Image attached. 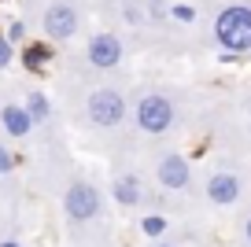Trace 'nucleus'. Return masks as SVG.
Wrapping results in <instances>:
<instances>
[{
    "label": "nucleus",
    "mask_w": 251,
    "mask_h": 247,
    "mask_svg": "<svg viewBox=\"0 0 251 247\" xmlns=\"http://www.w3.org/2000/svg\"><path fill=\"white\" fill-rule=\"evenodd\" d=\"M240 192H244V185H240L236 173H214V177L207 181V199L218 203V207H233V203L240 199Z\"/></svg>",
    "instance_id": "obj_8"
},
{
    "label": "nucleus",
    "mask_w": 251,
    "mask_h": 247,
    "mask_svg": "<svg viewBox=\"0 0 251 247\" xmlns=\"http://www.w3.org/2000/svg\"><path fill=\"white\" fill-rule=\"evenodd\" d=\"M214 41L229 52H248L251 48V8L248 4H229L214 19Z\"/></svg>",
    "instance_id": "obj_1"
},
{
    "label": "nucleus",
    "mask_w": 251,
    "mask_h": 247,
    "mask_svg": "<svg viewBox=\"0 0 251 247\" xmlns=\"http://www.w3.org/2000/svg\"><path fill=\"white\" fill-rule=\"evenodd\" d=\"M26 111H30V118H33V122H37V118L45 122V118H48V111H52V107H48V100H45L41 93H30V96H26Z\"/></svg>",
    "instance_id": "obj_11"
},
{
    "label": "nucleus",
    "mask_w": 251,
    "mask_h": 247,
    "mask_svg": "<svg viewBox=\"0 0 251 247\" xmlns=\"http://www.w3.org/2000/svg\"><path fill=\"white\" fill-rule=\"evenodd\" d=\"M115 199L122 207H137L141 203V181L137 177H118L115 181Z\"/></svg>",
    "instance_id": "obj_10"
},
{
    "label": "nucleus",
    "mask_w": 251,
    "mask_h": 247,
    "mask_svg": "<svg viewBox=\"0 0 251 247\" xmlns=\"http://www.w3.org/2000/svg\"><path fill=\"white\" fill-rule=\"evenodd\" d=\"M8 63H11V41H8V37H0V70L8 67Z\"/></svg>",
    "instance_id": "obj_14"
},
{
    "label": "nucleus",
    "mask_w": 251,
    "mask_h": 247,
    "mask_svg": "<svg viewBox=\"0 0 251 247\" xmlns=\"http://www.w3.org/2000/svg\"><path fill=\"white\" fill-rule=\"evenodd\" d=\"M85 115H89V122L100 125V129H115V125L126 118L122 93H118V89H96V93H89Z\"/></svg>",
    "instance_id": "obj_2"
},
{
    "label": "nucleus",
    "mask_w": 251,
    "mask_h": 247,
    "mask_svg": "<svg viewBox=\"0 0 251 247\" xmlns=\"http://www.w3.org/2000/svg\"><path fill=\"white\" fill-rule=\"evenodd\" d=\"M137 125H141L144 133H166L174 125V103L166 100L163 93H148L137 100Z\"/></svg>",
    "instance_id": "obj_4"
},
{
    "label": "nucleus",
    "mask_w": 251,
    "mask_h": 247,
    "mask_svg": "<svg viewBox=\"0 0 251 247\" xmlns=\"http://www.w3.org/2000/svg\"><path fill=\"white\" fill-rule=\"evenodd\" d=\"M63 210L71 222H93L100 214V188L93 181H71V188L63 192Z\"/></svg>",
    "instance_id": "obj_3"
},
{
    "label": "nucleus",
    "mask_w": 251,
    "mask_h": 247,
    "mask_svg": "<svg viewBox=\"0 0 251 247\" xmlns=\"http://www.w3.org/2000/svg\"><path fill=\"white\" fill-rule=\"evenodd\" d=\"M166 229V222L159 214H151V218H144V232H151V236H159V232Z\"/></svg>",
    "instance_id": "obj_12"
},
{
    "label": "nucleus",
    "mask_w": 251,
    "mask_h": 247,
    "mask_svg": "<svg viewBox=\"0 0 251 247\" xmlns=\"http://www.w3.org/2000/svg\"><path fill=\"white\" fill-rule=\"evenodd\" d=\"M0 247H23V244H15V240H4V244H0Z\"/></svg>",
    "instance_id": "obj_15"
},
{
    "label": "nucleus",
    "mask_w": 251,
    "mask_h": 247,
    "mask_svg": "<svg viewBox=\"0 0 251 247\" xmlns=\"http://www.w3.org/2000/svg\"><path fill=\"white\" fill-rule=\"evenodd\" d=\"M151 247H170V244H151Z\"/></svg>",
    "instance_id": "obj_17"
},
{
    "label": "nucleus",
    "mask_w": 251,
    "mask_h": 247,
    "mask_svg": "<svg viewBox=\"0 0 251 247\" xmlns=\"http://www.w3.org/2000/svg\"><path fill=\"white\" fill-rule=\"evenodd\" d=\"M0 122H4V129L11 133V137H26V133L33 129V118L26 107H19V103H8V107L0 111Z\"/></svg>",
    "instance_id": "obj_9"
},
{
    "label": "nucleus",
    "mask_w": 251,
    "mask_h": 247,
    "mask_svg": "<svg viewBox=\"0 0 251 247\" xmlns=\"http://www.w3.org/2000/svg\"><path fill=\"white\" fill-rule=\"evenodd\" d=\"M155 177H159L163 188H188V181H192V166H188L185 155L166 151L163 159H159V166H155Z\"/></svg>",
    "instance_id": "obj_7"
},
{
    "label": "nucleus",
    "mask_w": 251,
    "mask_h": 247,
    "mask_svg": "<svg viewBox=\"0 0 251 247\" xmlns=\"http://www.w3.org/2000/svg\"><path fill=\"white\" fill-rule=\"evenodd\" d=\"M85 59L93 63L96 70H115L118 63H122V41H118L115 33H96V37L89 41V48H85Z\"/></svg>",
    "instance_id": "obj_6"
},
{
    "label": "nucleus",
    "mask_w": 251,
    "mask_h": 247,
    "mask_svg": "<svg viewBox=\"0 0 251 247\" xmlns=\"http://www.w3.org/2000/svg\"><path fill=\"white\" fill-rule=\"evenodd\" d=\"M78 26H81L78 8H74V4H67V0L48 4L45 15H41V30H45L48 41H71L74 33H78Z\"/></svg>",
    "instance_id": "obj_5"
},
{
    "label": "nucleus",
    "mask_w": 251,
    "mask_h": 247,
    "mask_svg": "<svg viewBox=\"0 0 251 247\" xmlns=\"http://www.w3.org/2000/svg\"><path fill=\"white\" fill-rule=\"evenodd\" d=\"M11 166H15V159H11V151L4 144H0V173H11Z\"/></svg>",
    "instance_id": "obj_13"
},
{
    "label": "nucleus",
    "mask_w": 251,
    "mask_h": 247,
    "mask_svg": "<svg viewBox=\"0 0 251 247\" xmlns=\"http://www.w3.org/2000/svg\"><path fill=\"white\" fill-rule=\"evenodd\" d=\"M244 232H248V244H251V218H248V225H244Z\"/></svg>",
    "instance_id": "obj_16"
}]
</instances>
